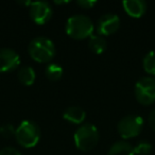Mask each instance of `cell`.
<instances>
[{
  "instance_id": "cell-1",
  "label": "cell",
  "mask_w": 155,
  "mask_h": 155,
  "mask_svg": "<svg viewBox=\"0 0 155 155\" xmlns=\"http://www.w3.org/2000/svg\"><path fill=\"white\" fill-rule=\"evenodd\" d=\"M94 22L88 16L77 14L69 17L65 25V31L69 37L73 39L89 38L94 34Z\"/></svg>"
},
{
  "instance_id": "cell-2",
  "label": "cell",
  "mask_w": 155,
  "mask_h": 155,
  "mask_svg": "<svg viewBox=\"0 0 155 155\" xmlns=\"http://www.w3.org/2000/svg\"><path fill=\"white\" fill-rule=\"evenodd\" d=\"M29 55L37 63H49L55 56V46L50 38L38 36L33 38L28 46Z\"/></svg>"
},
{
  "instance_id": "cell-3",
  "label": "cell",
  "mask_w": 155,
  "mask_h": 155,
  "mask_svg": "<svg viewBox=\"0 0 155 155\" xmlns=\"http://www.w3.org/2000/svg\"><path fill=\"white\" fill-rule=\"evenodd\" d=\"M100 134L97 127L93 123H84L80 127H78L73 135L74 144L79 150L91 151L96 148L99 142Z\"/></svg>"
},
{
  "instance_id": "cell-4",
  "label": "cell",
  "mask_w": 155,
  "mask_h": 155,
  "mask_svg": "<svg viewBox=\"0 0 155 155\" xmlns=\"http://www.w3.org/2000/svg\"><path fill=\"white\" fill-rule=\"evenodd\" d=\"M15 139L24 148H34L41 139V130L33 121L24 120L16 127Z\"/></svg>"
},
{
  "instance_id": "cell-5",
  "label": "cell",
  "mask_w": 155,
  "mask_h": 155,
  "mask_svg": "<svg viewBox=\"0 0 155 155\" xmlns=\"http://www.w3.org/2000/svg\"><path fill=\"white\" fill-rule=\"evenodd\" d=\"M137 101L142 105H150L155 102V79L144 77L138 80L134 87Z\"/></svg>"
},
{
  "instance_id": "cell-6",
  "label": "cell",
  "mask_w": 155,
  "mask_h": 155,
  "mask_svg": "<svg viewBox=\"0 0 155 155\" xmlns=\"http://www.w3.org/2000/svg\"><path fill=\"white\" fill-rule=\"evenodd\" d=\"M143 127V119L139 115H127L117 125V131L123 139H129L139 135Z\"/></svg>"
},
{
  "instance_id": "cell-7",
  "label": "cell",
  "mask_w": 155,
  "mask_h": 155,
  "mask_svg": "<svg viewBox=\"0 0 155 155\" xmlns=\"http://www.w3.org/2000/svg\"><path fill=\"white\" fill-rule=\"evenodd\" d=\"M29 14L33 21L36 25H45L51 19L52 14V8L50 3L47 1H35L32 2L29 7Z\"/></svg>"
},
{
  "instance_id": "cell-8",
  "label": "cell",
  "mask_w": 155,
  "mask_h": 155,
  "mask_svg": "<svg viewBox=\"0 0 155 155\" xmlns=\"http://www.w3.org/2000/svg\"><path fill=\"white\" fill-rule=\"evenodd\" d=\"M120 28V18L114 13L102 15L97 21V32L101 36H108L116 33Z\"/></svg>"
},
{
  "instance_id": "cell-9",
  "label": "cell",
  "mask_w": 155,
  "mask_h": 155,
  "mask_svg": "<svg viewBox=\"0 0 155 155\" xmlns=\"http://www.w3.org/2000/svg\"><path fill=\"white\" fill-rule=\"evenodd\" d=\"M19 64L20 56L15 50L10 48L0 49V73L15 70Z\"/></svg>"
},
{
  "instance_id": "cell-10",
  "label": "cell",
  "mask_w": 155,
  "mask_h": 155,
  "mask_svg": "<svg viewBox=\"0 0 155 155\" xmlns=\"http://www.w3.org/2000/svg\"><path fill=\"white\" fill-rule=\"evenodd\" d=\"M122 7L125 13L133 18H140L147 11V2L143 0H125Z\"/></svg>"
},
{
  "instance_id": "cell-11",
  "label": "cell",
  "mask_w": 155,
  "mask_h": 155,
  "mask_svg": "<svg viewBox=\"0 0 155 155\" xmlns=\"http://www.w3.org/2000/svg\"><path fill=\"white\" fill-rule=\"evenodd\" d=\"M63 118L73 124H81L86 118V113L79 106H69L63 113Z\"/></svg>"
},
{
  "instance_id": "cell-12",
  "label": "cell",
  "mask_w": 155,
  "mask_h": 155,
  "mask_svg": "<svg viewBox=\"0 0 155 155\" xmlns=\"http://www.w3.org/2000/svg\"><path fill=\"white\" fill-rule=\"evenodd\" d=\"M107 155H135L134 147L124 140L117 141L110 148Z\"/></svg>"
},
{
  "instance_id": "cell-13",
  "label": "cell",
  "mask_w": 155,
  "mask_h": 155,
  "mask_svg": "<svg viewBox=\"0 0 155 155\" xmlns=\"http://www.w3.org/2000/svg\"><path fill=\"white\" fill-rule=\"evenodd\" d=\"M18 80L25 86H31L35 82L36 79V73L34 69L31 66H22L19 68L17 73Z\"/></svg>"
},
{
  "instance_id": "cell-14",
  "label": "cell",
  "mask_w": 155,
  "mask_h": 155,
  "mask_svg": "<svg viewBox=\"0 0 155 155\" xmlns=\"http://www.w3.org/2000/svg\"><path fill=\"white\" fill-rule=\"evenodd\" d=\"M88 47L95 54H102L106 50L107 44L103 36L99 34H93L88 39Z\"/></svg>"
},
{
  "instance_id": "cell-15",
  "label": "cell",
  "mask_w": 155,
  "mask_h": 155,
  "mask_svg": "<svg viewBox=\"0 0 155 155\" xmlns=\"http://www.w3.org/2000/svg\"><path fill=\"white\" fill-rule=\"evenodd\" d=\"M63 73H64L63 67L61 65L56 64V63L49 64L45 70V74L47 77V79L50 81H53V82L61 80L63 77Z\"/></svg>"
},
{
  "instance_id": "cell-16",
  "label": "cell",
  "mask_w": 155,
  "mask_h": 155,
  "mask_svg": "<svg viewBox=\"0 0 155 155\" xmlns=\"http://www.w3.org/2000/svg\"><path fill=\"white\" fill-rule=\"evenodd\" d=\"M142 67L148 74L155 75V51H150L144 55L142 60Z\"/></svg>"
},
{
  "instance_id": "cell-17",
  "label": "cell",
  "mask_w": 155,
  "mask_h": 155,
  "mask_svg": "<svg viewBox=\"0 0 155 155\" xmlns=\"http://www.w3.org/2000/svg\"><path fill=\"white\" fill-rule=\"evenodd\" d=\"M152 152V144L148 141H139L134 147V153L136 155H149Z\"/></svg>"
},
{
  "instance_id": "cell-18",
  "label": "cell",
  "mask_w": 155,
  "mask_h": 155,
  "mask_svg": "<svg viewBox=\"0 0 155 155\" xmlns=\"http://www.w3.org/2000/svg\"><path fill=\"white\" fill-rule=\"evenodd\" d=\"M15 133H16V129L14 127L13 124H3L2 127H0V135L5 138H11V137H15Z\"/></svg>"
},
{
  "instance_id": "cell-19",
  "label": "cell",
  "mask_w": 155,
  "mask_h": 155,
  "mask_svg": "<svg viewBox=\"0 0 155 155\" xmlns=\"http://www.w3.org/2000/svg\"><path fill=\"white\" fill-rule=\"evenodd\" d=\"M77 5L82 9H91L93 7H95L97 5V1L95 0H79L77 1Z\"/></svg>"
},
{
  "instance_id": "cell-20",
  "label": "cell",
  "mask_w": 155,
  "mask_h": 155,
  "mask_svg": "<svg viewBox=\"0 0 155 155\" xmlns=\"http://www.w3.org/2000/svg\"><path fill=\"white\" fill-rule=\"evenodd\" d=\"M0 155H21V153L15 148H11V147H8L0 151Z\"/></svg>"
},
{
  "instance_id": "cell-21",
  "label": "cell",
  "mask_w": 155,
  "mask_h": 155,
  "mask_svg": "<svg viewBox=\"0 0 155 155\" xmlns=\"http://www.w3.org/2000/svg\"><path fill=\"white\" fill-rule=\"evenodd\" d=\"M149 124L155 131V110H153L149 115Z\"/></svg>"
},
{
  "instance_id": "cell-22",
  "label": "cell",
  "mask_w": 155,
  "mask_h": 155,
  "mask_svg": "<svg viewBox=\"0 0 155 155\" xmlns=\"http://www.w3.org/2000/svg\"><path fill=\"white\" fill-rule=\"evenodd\" d=\"M18 5H26V7H30L32 1H17Z\"/></svg>"
},
{
  "instance_id": "cell-23",
  "label": "cell",
  "mask_w": 155,
  "mask_h": 155,
  "mask_svg": "<svg viewBox=\"0 0 155 155\" xmlns=\"http://www.w3.org/2000/svg\"><path fill=\"white\" fill-rule=\"evenodd\" d=\"M55 5H66V3H69V1H54Z\"/></svg>"
}]
</instances>
